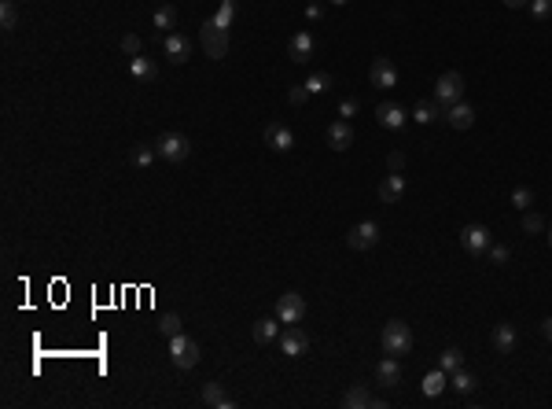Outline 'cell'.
<instances>
[{"label":"cell","mask_w":552,"mask_h":409,"mask_svg":"<svg viewBox=\"0 0 552 409\" xmlns=\"http://www.w3.org/2000/svg\"><path fill=\"white\" fill-rule=\"evenodd\" d=\"M287 56L295 59V63H310V56H313V37H310V34H295V37H291V44H287Z\"/></svg>","instance_id":"obj_19"},{"label":"cell","mask_w":552,"mask_h":409,"mask_svg":"<svg viewBox=\"0 0 552 409\" xmlns=\"http://www.w3.org/2000/svg\"><path fill=\"white\" fill-rule=\"evenodd\" d=\"M530 15H534L538 23L548 19V15H552V0H530Z\"/></svg>","instance_id":"obj_37"},{"label":"cell","mask_w":552,"mask_h":409,"mask_svg":"<svg viewBox=\"0 0 552 409\" xmlns=\"http://www.w3.org/2000/svg\"><path fill=\"white\" fill-rule=\"evenodd\" d=\"M158 332L166 336V339H173V336H181V317H177V314H166V317L158 321Z\"/></svg>","instance_id":"obj_33"},{"label":"cell","mask_w":552,"mask_h":409,"mask_svg":"<svg viewBox=\"0 0 552 409\" xmlns=\"http://www.w3.org/2000/svg\"><path fill=\"white\" fill-rule=\"evenodd\" d=\"M265 144H269L272 152H291V148H295V133H291L287 126L272 122V126L265 129Z\"/></svg>","instance_id":"obj_12"},{"label":"cell","mask_w":552,"mask_h":409,"mask_svg":"<svg viewBox=\"0 0 552 409\" xmlns=\"http://www.w3.org/2000/svg\"><path fill=\"white\" fill-rule=\"evenodd\" d=\"M438 111H442V104H438V100H420V104H416V111H413V122L427 126V122H434V118H438Z\"/></svg>","instance_id":"obj_25"},{"label":"cell","mask_w":552,"mask_h":409,"mask_svg":"<svg viewBox=\"0 0 552 409\" xmlns=\"http://www.w3.org/2000/svg\"><path fill=\"white\" fill-rule=\"evenodd\" d=\"M350 144H353V129H350V122H346V118L332 122V129H328V148H332V152H346Z\"/></svg>","instance_id":"obj_14"},{"label":"cell","mask_w":552,"mask_h":409,"mask_svg":"<svg viewBox=\"0 0 552 409\" xmlns=\"http://www.w3.org/2000/svg\"><path fill=\"white\" fill-rule=\"evenodd\" d=\"M449 384H453V391H457V395H472V391H475V376L464 372V369H457V372L449 376Z\"/></svg>","instance_id":"obj_27"},{"label":"cell","mask_w":552,"mask_h":409,"mask_svg":"<svg viewBox=\"0 0 552 409\" xmlns=\"http://www.w3.org/2000/svg\"><path fill=\"white\" fill-rule=\"evenodd\" d=\"M446 376H449L446 369H434V372H427V376H424V395H427V398H438V395L446 391V384H449Z\"/></svg>","instance_id":"obj_24"},{"label":"cell","mask_w":552,"mask_h":409,"mask_svg":"<svg viewBox=\"0 0 552 409\" xmlns=\"http://www.w3.org/2000/svg\"><path fill=\"white\" fill-rule=\"evenodd\" d=\"M199 48L210 59H225V56H229V30L218 26L214 19H206L199 26Z\"/></svg>","instance_id":"obj_1"},{"label":"cell","mask_w":552,"mask_h":409,"mask_svg":"<svg viewBox=\"0 0 552 409\" xmlns=\"http://www.w3.org/2000/svg\"><path fill=\"white\" fill-rule=\"evenodd\" d=\"M523 228H527V233H541V228H545L541 214H523Z\"/></svg>","instance_id":"obj_39"},{"label":"cell","mask_w":552,"mask_h":409,"mask_svg":"<svg viewBox=\"0 0 552 409\" xmlns=\"http://www.w3.org/2000/svg\"><path fill=\"white\" fill-rule=\"evenodd\" d=\"M383 354H391V358H401V354H409L413 350V329L405 321H387V329H383Z\"/></svg>","instance_id":"obj_2"},{"label":"cell","mask_w":552,"mask_h":409,"mask_svg":"<svg viewBox=\"0 0 552 409\" xmlns=\"http://www.w3.org/2000/svg\"><path fill=\"white\" fill-rule=\"evenodd\" d=\"M199 402L203 405H214V409H232L236 402L221 391V384L218 380H210V384H203V395H199Z\"/></svg>","instance_id":"obj_16"},{"label":"cell","mask_w":552,"mask_h":409,"mask_svg":"<svg viewBox=\"0 0 552 409\" xmlns=\"http://www.w3.org/2000/svg\"><path fill=\"white\" fill-rule=\"evenodd\" d=\"M232 19H236V0H221V8L214 15V23L225 26V30H232Z\"/></svg>","instance_id":"obj_32"},{"label":"cell","mask_w":552,"mask_h":409,"mask_svg":"<svg viewBox=\"0 0 552 409\" xmlns=\"http://www.w3.org/2000/svg\"><path fill=\"white\" fill-rule=\"evenodd\" d=\"M505 8H523V4H530V0H501Z\"/></svg>","instance_id":"obj_43"},{"label":"cell","mask_w":552,"mask_h":409,"mask_svg":"<svg viewBox=\"0 0 552 409\" xmlns=\"http://www.w3.org/2000/svg\"><path fill=\"white\" fill-rule=\"evenodd\" d=\"M387 162H391V170H401V166H405V155H401V152H394Z\"/></svg>","instance_id":"obj_41"},{"label":"cell","mask_w":552,"mask_h":409,"mask_svg":"<svg viewBox=\"0 0 552 409\" xmlns=\"http://www.w3.org/2000/svg\"><path fill=\"white\" fill-rule=\"evenodd\" d=\"M376 380H380L383 387H398V380H401V365H398V358H391V354L383 358V362L376 365Z\"/></svg>","instance_id":"obj_18"},{"label":"cell","mask_w":552,"mask_h":409,"mask_svg":"<svg viewBox=\"0 0 552 409\" xmlns=\"http://www.w3.org/2000/svg\"><path fill=\"white\" fill-rule=\"evenodd\" d=\"M541 336H545V339H552V317H548V321L541 324Z\"/></svg>","instance_id":"obj_44"},{"label":"cell","mask_w":552,"mask_h":409,"mask_svg":"<svg viewBox=\"0 0 552 409\" xmlns=\"http://www.w3.org/2000/svg\"><path fill=\"white\" fill-rule=\"evenodd\" d=\"M177 26V8L173 4H158L155 11V30H173Z\"/></svg>","instance_id":"obj_30"},{"label":"cell","mask_w":552,"mask_h":409,"mask_svg":"<svg viewBox=\"0 0 552 409\" xmlns=\"http://www.w3.org/2000/svg\"><path fill=\"white\" fill-rule=\"evenodd\" d=\"M276 336H280V317H262L254 324V343H262V347L272 343Z\"/></svg>","instance_id":"obj_22"},{"label":"cell","mask_w":552,"mask_h":409,"mask_svg":"<svg viewBox=\"0 0 552 409\" xmlns=\"http://www.w3.org/2000/svg\"><path fill=\"white\" fill-rule=\"evenodd\" d=\"M401 195H405V177L398 170H391V177H383V181H380V200L383 203H398Z\"/></svg>","instance_id":"obj_15"},{"label":"cell","mask_w":552,"mask_h":409,"mask_svg":"<svg viewBox=\"0 0 552 409\" xmlns=\"http://www.w3.org/2000/svg\"><path fill=\"white\" fill-rule=\"evenodd\" d=\"M339 114H343V118H353V114H357V100H343V104H339Z\"/></svg>","instance_id":"obj_40"},{"label":"cell","mask_w":552,"mask_h":409,"mask_svg":"<svg viewBox=\"0 0 552 409\" xmlns=\"http://www.w3.org/2000/svg\"><path fill=\"white\" fill-rule=\"evenodd\" d=\"M162 52H166V59L173 63V67H181V63H188L192 52H196V41L184 37V34H166L162 37Z\"/></svg>","instance_id":"obj_6"},{"label":"cell","mask_w":552,"mask_h":409,"mask_svg":"<svg viewBox=\"0 0 552 409\" xmlns=\"http://www.w3.org/2000/svg\"><path fill=\"white\" fill-rule=\"evenodd\" d=\"M548 243H552V225H548Z\"/></svg>","instance_id":"obj_46"},{"label":"cell","mask_w":552,"mask_h":409,"mask_svg":"<svg viewBox=\"0 0 552 409\" xmlns=\"http://www.w3.org/2000/svg\"><path fill=\"white\" fill-rule=\"evenodd\" d=\"M155 155H158L155 148H148V144H137V148H133V152H129V162H133V166H137V170H148V166H151V162H155Z\"/></svg>","instance_id":"obj_26"},{"label":"cell","mask_w":552,"mask_h":409,"mask_svg":"<svg viewBox=\"0 0 552 409\" xmlns=\"http://www.w3.org/2000/svg\"><path fill=\"white\" fill-rule=\"evenodd\" d=\"M306 96H310L306 81H302V85H291V89H287V104H291V107H302V104H306Z\"/></svg>","instance_id":"obj_35"},{"label":"cell","mask_w":552,"mask_h":409,"mask_svg":"<svg viewBox=\"0 0 552 409\" xmlns=\"http://www.w3.org/2000/svg\"><path fill=\"white\" fill-rule=\"evenodd\" d=\"M280 350L287 358H302L306 350H310V336H306L302 329H295V324H287V332L280 336Z\"/></svg>","instance_id":"obj_11"},{"label":"cell","mask_w":552,"mask_h":409,"mask_svg":"<svg viewBox=\"0 0 552 409\" xmlns=\"http://www.w3.org/2000/svg\"><path fill=\"white\" fill-rule=\"evenodd\" d=\"M486 255H490L494 266H505V262H508V248H505V243H490V248H486Z\"/></svg>","instance_id":"obj_36"},{"label":"cell","mask_w":552,"mask_h":409,"mask_svg":"<svg viewBox=\"0 0 552 409\" xmlns=\"http://www.w3.org/2000/svg\"><path fill=\"white\" fill-rule=\"evenodd\" d=\"M446 122L453 126V129H472L475 126V107L472 104H453V107H446Z\"/></svg>","instance_id":"obj_13"},{"label":"cell","mask_w":552,"mask_h":409,"mask_svg":"<svg viewBox=\"0 0 552 409\" xmlns=\"http://www.w3.org/2000/svg\"><path fill=\"white\" fill-rule=\"evenodd\" d=\"M320 15H324L320 4H310V8H306V19H320Z\"/></svg>","instance_id":"obj_42"},{"label":"cell","mask_w":552,"mask_h":409,"mask_svg":"<svg viewBox=\"0 0 552 409\" xmlns=\"http://www.w3.org/2000/svg\"><path fill=\"white\" fill-rule=\"evenodd\" d=\"M434 100L442 104V107L460 104V100H464V74H457V71H446L442 78L434 81Z\"/></svg>","instance_id":"obj_3"},{"label":"cell","mask_w":552,"mask_h":409,"mask_svg":"<svg viewBox=\"0 0 552 409\" xmlns=\"http://www.w3.org/2000/svg\"><path fill=\"white\" fill-rule=\"evenodd\" d=\"M276 317H280V324H299L306 317V299L299 295V291L280 295V299H276Z\"/></svg>","instance_id":"obj_7"},{"label":"cell","mask_w":552,"mask_h":409,"mask_svg":"<svg viewBox=\"0 0 552 409\" xmlns=\"http://www.w3.org/2000/svg\"><path fill=\"white\" fill-rule=\"evenodd\" d=\"M368 78H372V85L376 89H394L398 85V67L391 59H372V67H368Z\"/></svg>","instance_id":"obj_10"},{"label":"cell","mask_w":552,"mask_h":409,"mask_svg":"<svg viewBox=\"0 0 552 409\" xmlns=\"http://www.w3.org/2000/svg\"><path fill=\"white\" fill-rule=\"evenodd\" d=\"M460 243H464L468 255H486V248L494 243V236H490V228H486V225H464L460 228Z\"/></svg>","instance_id":"obj_8"},{"label":"cell","mask_w":552,"mask_h":409,"mask_svg":"<svg viewBox=\"0 0 552 409\" xmlns=\"http://www.w3.org/2000/svg\"><path fill=\"white\" fill-rule=\"evenodd\" d=\"M438 369H446L449 376L457 372V369H464V354L457 350V347H449V350H442V358H438Z\"/></svg>","instance_id":"obj_29"},{"label":"cell","mask_w":552,"mask_h":409,"mask_svg":"<svg viewBox=\"0 0 552 409\" xmlns=\"http://www.w3.org/2000/svg\"><path fill=\"white\" fill-rule=\"evenodd\" d=\"M122 52H125V56H144V41H140L137 34H125V37H122Z\"/></svg>","instance_id":"obj_34"},{"label":"cell","mask_w":552,"mask_h":409,"mask_svg":"<svg viewBox=\"0 0 552 409\" xmlns=\"http://www.w3.org/2000/svg\"><path fill=\"white\" fill-rule=\"evenodd\" d=\"M170 362L177 369H192V365H199V343L192 339V336H173L170 339Z\"/></svg>","instance_id":"obj_5"},{"label":"cell","mask_w":552,"mask_h":409,"mask_svg":"<svg viewBox=\"0 0 552 409\" xmlns=\"http://www.w3.org/2000/svg\"><path fill=\"white\" fill-rule=\"evenodd\" d=\"M376 118H380V126H387V129H405V111H401L398 104H380V107H376Z\"/></svg>","instance_id":"obj_20"},{"label":"cell","mask_w":552,"mask_h":409,"mask_svg":"<svg viewBox=\"0 0 552 409\" xmlns=\"http://www.w3.org/2000/svg\"><path fill=\"white\" fill-rule=\"evenodd\" d=\"M343 405H346V409H368V405H376V398H372L361 384H353L346 395H343Z\"/></svg>","instance_id":"obj_23"},{"label":"cell","mask_w":552,"mask_h":409,"mask_svg":"<svg viewBox=\"0 0 552 409\" xmlns=\"http://www.w3.org/2000/svg\"><path fill=\"white\" fill-rule=\"evenodd\" d=\"M376 240H380V225L376 221H361V225H353L346 233V248L368 251V248H376Z\"/></svg>","instance_id":"obj_9"},{"label":"cell","mask_w":552,"mask_h":409,"mask_svg":"<svg viewBox=\"0 0 552 409\" xmlns=\"http://www.w3.org/2000/svg\"><path fill=\"white\" fill-rule=\"evenodd\" d=\"M129 71H133L137 81H158V67L148 56H133V59H129Z\"/></svg>","instance_id":"obj_21"},{"label":"cell","mask_w":552,"mask_h":409,"mask_svg":"<svg viewBox=\"0 0 552 409\" xmlns=\"http://www.w3.org/2000/svg\"><path fill=\"white\" fill-rule=\"evenodd\" d=\"M494 350L497 354H512L515 350V329H512L508 321L494 324Z\"/></svg>","instance_id":"obj_17"},{"label":"cell","mask_w":552,"mask_h":409,"mask_svg":"<svg viewBox=\"0 0 552 409\" xmlns=\"http://www.w3.org/2000/svg\"><path fill=\"white\" fill-rule=\"evenodd\" d=\"M332 4H350V0H332Z\"/></svg>","instance_id":"obj_45"},{"label":"cell","mask_w":552,"mask_h":409,"mask_svg":"<svg viewBox=\"0 0 552 409\" xmlns=\"http://www.w3.org/2000/svg\"><path fill=\"white\" fill-rule=\"evenodd\" d=\"M306 89H310V96H320V92H328V89H332V74H324V71L310 74V78H306Z\"/></svg>","instance_id":"obj_31"},{"label":"cell","mask_w":552,"mask_h":409,"mask_svg":"<svg viewBox=\"0 0 552 409\" xmlns=\"http://www.w3.org/2000/svg\"><path fill=\"white\" fill-rule=\"evenodd\" d=\"M512 203H515L519 210H527V207L534 203V192H530V188H515V192H512Z\"/></svg>","instance_id":"obj_38"},{"label":"cell","mask_w":552,"mask_h":409,"mask_svg":"<svg viewBox=\"0 0 552 409\" xmlns=\"http://www.w3.org/2000/svg\"><path fill=\"white\" fill-rule=\"evenodd\" d=\"M155 152H158V159H166V162H184L192 155V140L184 133H162L155 140Z\"/></svg>","instance_id":"obj_4"},{"label":"cell","mask_w":552,"mask_h":409,"mask_svg":"<svg viewBox=\"0 0 552 409\" xmlns=\"http://www.w3.org/2000/svg\"><path fill=\"white\" fill-rule=\"evenodd\" d=\"M0 26L4 30L19 26V0H4V4H0Z\"/></svg>","instance_id":"obj_28"}]
</instances>
